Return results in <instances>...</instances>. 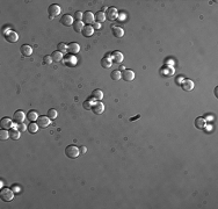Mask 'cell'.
<instances>
[{
  "label": "cell",
  "mask_w": 218,
  "mask_h": 209,
  "mask_svg": "<svg viewBox=\"0 0 218 209\" xmlns=\"http://www.w3.org/2000/svg\"><path fill=\"white\" fill-rule=\"evenodd\" d=\"M80 151L79 148H77L75 145H69L66 149H65V154L66 157L70 158V159H75L78 156H79Z\"/></svg>",
  "instance_id": "obj_1"
},
{
  "label": "cell",
  "mask_w": 218,
  "mask_h": 209,
  "mask_svg": "<svg viewBox=\"0 0 218 209\" xmlns=\"http://www.w3.org/2000/svg\"><path fill=\"white\" fill-rule=\"evenodd\" d=\"M0 198H1L2 201H5V202L12 201V200L14 199V192H13V189L1 188V191H0Z\"/></svg>",
  "instance_id": "obj_2"
},
{
  "label": "cell",
  "mask_w": 218,
  "mask_h": 209,
  "mask_svg": "<svg viewBox=\"0 0 218 209\" xmlns=\"http://www.w3.org/2000/svg\"><path fill=\"white\" fill-rule=\"evenodd\" d=\"M174 72H175V69H174L172 65H164L161 69L159 70V73L161 77H172L174 75Z\"/></svg>",
  "instance_id": "obj_3"
},
{
  "label": "cell",
  "mask_w": 218,
  "mask_h": 209,
  "mask_svg": "<svg viewBox=\"0 0 218 209\" xmlns=\"http://www.w3.org/2000/svg\"><path fill=\"white\" fill-rule=\"evenodd\" d=\"M63 64L65 66H67V68H75V65H77V58L75 57V55H69L64 56V58H63Z\"/></svg>",
  "instance_id": "obj_4"
},
{
  "label": "cell",
  "mask_w": 218,
  "mask_h": 209,
  "mask_svg": "<svg viewBox=\"0 0 218 209\" xmlns=\"http://www.w3.org/2000/svg\"><path fill=\"white\" fill-rule=\"evenodd\" d=\"M48 13H49V19L52 20V19H54L56 16H58L60 14V7L58 5H56V4H52V5L49 6Z\"/></svg>",
  "instance_id": "obj_5"
},
{
  "label": "cell",
  "mask_w": 218,
  "mask_h": 209,
  "mask_svg": "<svg viewBox=\"0 0 218 209\" xmlns=\"http://www.w3.org/2000/svg\"><path fill=\"white\" fill-rule=\"evenodd\" d=\"M117 18H119V10L115 7H109L106 12V19H108L109 21H115Z\"/></svg>",
  "instance_id": "obj_6"
},
{
  "label": "cell",
  "mask_w": 218,
  "mask_h": 209,
  "mask_svg": "<svg viewBox=\"0 0 218 209\" xmlns=\"http://www.w3.org/2000/svg\"><path fill=\"white\" fill-rule=\"evenodd\" d=\"M4 36H5V40L7 42H10V43H15V42L19 41V35H18V33L13 31V30H10V31L5 33Z\"/></svg>",
  "instance_id": "obj_7"
},
{
  "label": "cell",
  "mask_w": 218,
  "mask_h": 209,
  "mask_svg": "<svg viewBox=\"0 0 218 209\" xmlns=\"http://www.w3.org/2000/svg\"><path fill=\"white\" fill-rule=\"evenodd\" d=\"M26 120V114L22 112V110H16L13 115V121L15 123L20 125V123H23V121Z\"/></svg>",
  "instance_id": "obj_8"
},
{
  "label": "cell",
  "mask_w": 218,
  "mask_h": 209,
  "mask_svg": "<svg viewBox=\"0 0 218 209\" xmlns=\"http://www.w3.org/2000/svg\"><path fill=\"white\" fill-rule=\"evenodd\" d=\"M103 110H104V104H102L101 101H96V102H94L93 106H92V112L96 115L102 114Z\"/></svg>",
  "instance_id": "obj_9"
},
{
  "label": "cell",
  "mask_w": 218,
  "mask_h": 209,
  "mask_svg": "<svg viewBox=\"0 0 218 209\" xmlns=\"http://www.w3.org/2000/svg\"><path fill=\"white\" fill-rule=\"evenodd\" d=\"M181 88L184 91H187V92H189V91H193L194 87H195V84L193 83V80L190 79H184L182 80V83H181Z\"/></svg>",
  "instance_id": "obj_10"
},
{
  "label": "cell",
  "mask_w": 218,
  "mask_h": 209,
  "mask_svg": "<svg viewBox=\"0 0 218 209\" xmlns=\"http://www.w3.org/2000/svg\"><path fill=\"white\" fill-rule=\"evenodd\" d=\"M110 58H111V62L115 64H121L123 62V54L121 51H114L110 55Z\"/></svg>",
  "instance_id": "obj_11"
},
{
  "label": "cell",
  "mask_w": 218,
  "mask_h": 209,
  "mask_svg": "<svg viewBox=\"0 0 218 209\" xmlns=\"http://www.w3.org/2000/svg\"><path fill=\"white\" fill-rule=\"evenodd\" d=\"M83 22L87 23V25H91L94 22V14L89 10H86L83 13Z\"/></svg>",
  "instance_id": "obj_12"
},
{
  "label": "cell",
  "mask_w": 218,
  "mask_h": 209,
  "mask_svg": "<svg viewBox=\"0 0 218 209\" xmlns=\"http://www.w3.org/2000/svg\"><path fill=\"white\" fill-rule=\"evenodd\" d=\"M50 121H51V120H50L48 116H38L36 123H37V125H38L40 128H43V129H44V128H46V127L50 125Z\"/></svg>",
  "instance_id": "obj_13"
},
{
  "label": "cell",
  "mask_w": 218,
  "mask_h": 209,
  "mask_svg": "<svg viewBox=\"0 0 218 209\" xmlns=\"http://www.w3.org/2000/svg\"><path fill=\"white\" fill-rule=\"evenodd\" d=\"M73 20H75L73 16H71L69 14H64L60 19V23L66 26V27H71V26H73V22H75Z\"/></svg>",
  "instance_id": "obj_14"
},
{
  "label": "cell",
  "mask_w": 218,
  "mask_h": 209,
  "mask_svg": "<svg viewBox=\"0 0 218 209\" xmlns=\"http://www.w3.org/2000/svg\"><path fill=\"white\" fill-rule=\"evenodd\" d=\"M134 78H135V73L132 70H128V69L123 70V72H122V79H124L125 81H132Z\"/></svg>",
  "instance_id": "obj_15"
},
{
  "label": "cell",
  "mask_w": 218,
  "mask_h": 209,
  "mask_svg": "<svg viewBox=\"0 0 218 209\" xmlns=\"http://www.w3.org/2000/svg\"><path fill=\"white\" fill-rule=\"evenodd\" d=\"M80 50V45L78 43H75V42H72V43H70L67 45V52L71 54V55H75V54H78Z\"/></svg>",
  "instance_id": "obj_16"
},
{
  "label": "cell",
  "mask_w": 218,
  "mask_h": 209,
  "mask_svg": "<svg viewBox=\"0 0 218 209\" xmlns=\"http://www.w3.org/2000/svg\"><path fill=\"white\" fill-rule=\"evenodd\" d=\"M20 51H21V55L22 56L29 57V56H31V54H33V48L28 44H23V45H21Z\"/></svg>",
  "instance_id": "obj_17"
},
{
  "label": "cell",
  "mask_w": 218,
  "mask_h": 209,
  "mask_svg": "<svg viewBox=\"0 0 218 209\" xmlns=\"http://www.w3.org/2000/svg\"><path fill=\"white\" fill-rule=\"evenodd\" d=\"M0 125H1V129H10L13 127V121L10 117H4V119H1Z\"/></svg>",
  "instance_id": "obj_18"
},
{
  "label": "cell",
  "mask_w": 218,
  "mask_h": 209,
  "mask_svg": "<svg viewBox=\"0 0 218 209\" xmlns=\"http://www.w3.org/2000/svg\"><path fill=\"white\" fill-rule=\"evenodd\" d=\"M111 63H113V62H111V58H110V55H109V54H107V55L101 59V62H100V64H101V66H102L103 69H109V68L111 66Z\"/></svg>",
  "instance_id": "obj_19"
},
{
  "label": "cell",
  "mask_w": 218,
  "mask_h": 209,
  "mask_svg": "<svg viewBox=\"0 0 218 209\" xmlns=\"http://www.w3.org/2000/svg\"><path fill=\"white\" fill-rule=\"evenodd\" d=\"M111 31H113V35H114L116 39H121L124 35V30L121 27H117V26H113L111 27Z\"/></svg>",
  "instance_id": "obj_20"
},
{
  "label": "cell",
  "mask_w": 218,
  "mask_h": 209,
  "mask_svg": "<svg viewBox=\"0 0 218 209\" xmlns=\"http://www.w3.org/2000/svg\"><path fill=\"white\" fill-rule=\"evenodd\" d=\"M205 125H207V121H205V119H203L202 116H200V117H197V119L195 120V127H196L197 129L200 130L204 129Z\"/></svg>",
  "instance_id": "obj_21"
},
{
  "label": "cell",
  "mask_w": 218,
  "mask_h": 209,
  "mask_svg": "<svg viewBox=\"0 0 218 209\" xmlns=\"http://www.w3.org/2000/svg\"><path fill=\"white\" fill-rule=\"evenodd\" d=\"M81 34L84 35L85 37H91L92 35L94 34V29H93V27L91 25H87L84 27V29L81 31Z\"/></svg>",
  "instance_id": "obj_22"
},
{
  "label": "cell",
  "mask_w": 218,
  "mask_h": 209,
  "mask_svg": "<svg viewBox=\"0 0 218 209\" xmlns=\"http://www.w3.org/2000/svg\"><path fill=\"white\" fill-rule=\"evenodd\" d=\"M91 96H92L94 100H96V101H101V99L103 98V92L98 88V90H94L93 92H92Z\"/></svg>",
  "instance_id": "obj_23"
},
{
  "label": "cell",
  "mask_w": 218,
  "mask_h": 209,
  "mask_svg": "<svg viewBox=\"0 0 218 209\" xmlns=\"http://www.w3.org/2000/svg\"><path fill=\"white\" fill-rule=\"evenodd\" d=\"M72 27H73V29H75V33H80V34H81V31H83L85 26H84V22H83V21H75V20Z\"/></svg>",
  "instance_id": "obj_24"
},
{
  "label": "cell",
  "mask_w": 218,
  "mask_h": 209,
  "mask_svg": "<svg viewBox=\"0 0 218 209\" xmlns=\"http://www.w3.org/2000/svg\"><path fill=\"white\" fill-rule=\"evenodd\" d=\"M8 133H10V138H12L13 141H18V139L20 138L21 133L16 129V128H14V129H10Z\"/></svg>",
  "instance_id": "obj_25"
},
{
  "label": "cell",
  "mask_w": 218,
  "mask_h": 209,
  "mask_svg": "<svg viewBox=\"0 0 218 209\" xmlns=\"http://www.w3.org/2000/svg\"><path fill=\"white\" fill-rule=\"evenodd\" d=\"M94 19L96 20V22H99V23H102L103 21H106V13L102 12V10H99V12H96V14L94 15Z\"/></svg>",
  "instance_id": "obj_26"
},
{
  "label": "cell",
  "mask_w": 218,
  "mask_h": 209,
  "mask_svg": "<svg viewBox=\"0 0 218 209\" xmlns=\"http://www.w3.org/2000/svg\"><path fill=\"white\" fill-rule=\"evenodd\" d=\"M94 104V99L92 96H89L88 99L83 102V107H84L86 110H92V106Z\"/></svg>",
  "instance_id": "obj_27"
},
{
  "label": "cell",
  "mask_w": 218,
  "mask_h": 209,
  "mask_svg": "<svg viewBox=\"0 0 218 209\" xmlns=\"http://www.w3.org/2000/svg\"><path fill=\"white\" fill-rule=\"evenodd\" d=\"M51 57H52V59H54V62H56V63H58V62H62L63 60V58H64V56H63V52H60V51H54V54L51 55Z\"/></svg>",
  "instance_id": "obj_28"
},
{
  "label": "cell",
  "mask_w": 218,
  "mask_h": 209,
  "mask_svg": "<svg viewBox=\"0 0 218 209\" xmlns=\"http://www.w3.org/2000/svg\"><path fill=\"white\" fill-rule=\"evenodd\" d=\"M27 119L29 120L30 122H36L37 119H38V114H37V112H36V110H30V112H28V114H27Z\"/></svg>",
  "instance_id": "obj_29"
},
{
  "label": "cell",
  "mask_w": 218,
  "mask_h": 209,
  "mask_svg": "<svg viewBox=\"0 0 218 209\" xmlns=\"http://www.w3.org/2000/svg\"><path fill=\"white\" fill-rule=\"evenodd\" d=\"M110 78L115 81H119L121 78H122V72L119 71V70H114V71H111V73H110Z\"/></svg>",
  "instance_id": "obj_30"
},
{
  "label": "cell",
  "mask_w": 218,
  "mask_h": 209,
  "mask_svg": "<svg viewBox=\"0 0 218 209\" xmlns=\"http://www.w3.org/2000/svg\"><path fill=\"white\" fill-rule=\"evenodd\" d=\"M40 127L37 125V123H34V122H31V123H29L28 125V128H27V130H28V133H30V134H35V133H37V129H38Z\"/></svg>",
  "instance_id": "obj_31"
},
{
  "label": "cell",
  "mask_w": 218,
  "mask_h": 209,
  "mask_svg": "<svg viewBox=\"0 0 218 209\" xmlns=\"http://www.w3.org/2000/svg\"><path fill=\"white\" fill-rule=\"evenodd\" d=\"M50 120H54L57 119V116H58V113H57V110L54 109V108H51V109L48 110V115H46Z\"/></svg>",
  "instance_id": "obj_32"
},
{
  "label": "cell",
  "mask_w": 218,
  "mask_h": 209,
  "mask_svg": "<svg viewBox=\"0 0 218 209\" xmlns=\"http://www.w3.org/2000/svg\"><path fill=\"white\" fill-rule=\"evenodd\" d=\"M8 138H10V133L6 129L0 130V141H6V139Z\"/></svg>",
  "instance_id": "obj_33"
},
{
  "label": "cell",
  "mask_w": 218,
  "mask_h": 209,
  "mask_svg": "<svg viewBox=\"0 0 218 209\" xmlns=\"http://www.w3.org/2000/svg\"><path fill=\"white\" fill-rule=\"evenodd\" d=\"M57 49L60 52H65V51H67V45L65 44V43H63V42H60V43L57 44Z\"/></svg>",
  "instance_id": "obj_34"
},
{
  "label": "cell",
  "mask_w": 218,
  "mask_h": 209,
  "mask_svg": "<svg viewBox=\"0 0 218 209\" xmlns=\"http://www.w3.org/2000/svg\"><path fill=\"white\" fill-rule=\"evenodd\" d=\"M52 62H54V59H52V57H51V56H44V58H43V64L50 65Z\"/></svg>",
  "instance_id": "obj_35"
},
{
  "label": "cell",
  "mask_w": 218,
  "mask_h": 209,
  "mask_svg": "<svg viewBox=\"0 0 218 209\" xmlns=\"http://www.w3.org/2000/svg\"><path fill=\"white\" fill-rule=\"evenodd\" d=\"M73 19H75V21H81L83 20V13L81 12H75V14H73Z\"/></svg>",
  "instance_id": "obj_36"
},
{
  "label": "cell",
  "mask_w": 218,
  "mask_h": 209,
  "mask_svg": "<svg viewBox=\"0 0 218 209\" xmlns=\"http://www.w3.org/2000/svg\"><path fill=\"white\" fill-rule=\"evenodd\" d=\"M15 128H16V129L19 130V131H20V133H25V131H26V129H27V128H28V127H26V125H25V123H20V125H16V127H15Z\"/></svg>",
  "instance_id": "obj_37"
},
{
  "label": "cell",
  "mask_w": 218,
  "mask_h": 209,
  "mask_svg": "<svg viewBox=\"0 0 218 209\" xmlns=\"http://www.w3.org/2000/svg\"><path fill=\"white\" fill-rule=\"evenodd\" d=\"M92 27H93V29L94 30H99L100 28H101V23H99V22H96V21H95V22L92 23Z\"/></svg>",
  "instance_id": "obj_38"
},
{
  "label": "cell",
  "mask_w": 218,
  "mask_h": 209,
  "mask_svg": "<svg viewBox=\"0 0 218 209\" xmlns=\"http://www.w3.org/2000/svg\"><path fill=\"white\" fill-rule=\"evenodd\" d=\"M79 151H80V154H86V151H87V148H86L85 145H81V146L79 148Z\"/></svg>",
  "instance_id": "obj_39"
},
{
  "label": "cell",
  "mask_w": 218,
  "mask_h": 209,
  "mask_svg": "<svg viewBox=\"0 0 218 209\" xmlns=\"http://www.w3.org/2000/svg\"><path fill=\"white\" fill-rule=\"evenodd\" d=\"M215 95H216V98H218V87L215 88Z\"/></svg>",
  "instance_id": "obj_40"
},
{
  "label": "cell",
  "mask_w": 218,
  "mask_h": 209,
  "mask_svg": "<svg viewBox=\"0 0 218 209\" xmlns=\"http://www.w3.org/2000/svg\"><path fill=\"white\" fill-rule=\"evenodd\" d=\"M12 188H13V191H14V192H16V191H19V189H18V188H19V187H18V186H15V185H14V186H13V187H12Z\"/></svg>",
  "instance_id": "obj_41"
},
{
  "label": "cell",
  "mask_w": 218,
  "mask_h": 209,
  "mask_svg": "<svg viewBox=\"0 0 218 209\" xmlns=\"http://www.w3.org/2000/svg\"><path fill=\"white\" fill-rule=\"evenodd\" d=\"M167 64H174L172 60H167Z\"/></svg>",
  "instance_id": "obj_42"
}]
</instances>
